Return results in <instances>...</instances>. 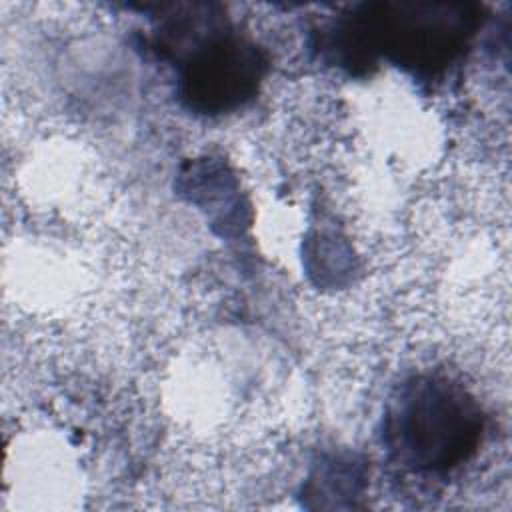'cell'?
Listing matches in <instances>:
<instances>
[{
  "instance_id": "obj_1",
  "label": "cell",
  "mask_w": 512,
  "mask_h": 512,
  "mask_svg": "<svg viewBox=\"0 0 512 512\" xmlns=\"http://www.w3.org/2000/svg\"><path fill=\"white\" fill-rule=\"evenodd\" d=\"M482 8L468 2H370L336 20L328 48L350 70L384 56L414 74L446 70L476 34Z\"/></svg>"
},
{
  "instance_id": "obj_3",
  "label": "cell",
  "mask_w": 512,
  "mask_h": 512,
  "mask_svg": "<svg viewBox=\"0 0 512 512\" xmlns=\"http://www.w3.org/2000/svg\"><path fill=\"white\" fill-rule=\"evenodd\" d=\"M268 70L262 48L234 32L214 30L194 42L180 68V98L200 114H222L246 104Z\"/></svg>"
},
{
  "instance_id": "obj_2",
  "label": "cell",
  "mask_w": 512,
  "mask_h": 512,
  "mask_svg": "<svg viewBox=\"0 0 512 512\" xmlns=\"http://www.w3.org/2000/svg\"><path fill=\"white\" fill-rule=\"evenodd\" d=\"M482 432V408L460 382L444 374H418L392 394L382 438L398 466L444 474L478 450Z\"/></svg>"
}]
</instances>
